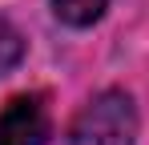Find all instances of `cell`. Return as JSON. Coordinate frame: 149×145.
Masks as SVG:
<instances>
[{
	"label": "cell",
	"mask_w": 149,
	"mask_h": 145,
	"mask_svg": "<svg viewBox=\"0 0 149 145\" xmlns=\"http://www.w3.org/2000/svg\"><path fill=\"white\" fill-rule=\"evenodd\" d=\"M137 141V109L121 89L93 97L69 129V145H133Z\"/></svg>",
	"instance_id": "cell-1"
},
{
	"label": "cell",
	"mask_w": 149,
	"mask_h": 145,
	"mask_svg": "<svg viewBox=\"0 0 149 145\" xmlns=\"http://www.w3.org/2000/svg\"><path fill=\"white\" fill-rule=\"evenodd\" d=\"M49 129L52 121L45 93H20L0 109V145H45Z\"/></svg>",
	"instance_id": "cell-2"
},
{
	"label": "cell",
	"mask_w": 149,
	"mask_h": 145,
	"mask_svg": "<svg viewBox=\"0 0 149 145\" xmlns=\"http://www.w3.org/2000/svg\"><path fill=\"white\" fill-rule=\"evenodd\" d=\"M109 8V0H52V12L56 20L73 24V28H85V24L101 20V12Z\"/></svg>",
	"instance_id": "cell-3"
},
{
	"label": "cell",
	"mask_w": 149,
	"mask_h": 145,
	"mask_svg": "<svg viewBox=\"0 0 149 145\" xmlns=\"http://www.w3.org/2000/svg\"><path fill=\"white\" fill-rule=\"evenodd\" d=\"M16 61H20V36H16V28H12V24L0 20V77L12 69Z\"/></svg>",
	"instance_id": "cell-4"
}]
</instances>
